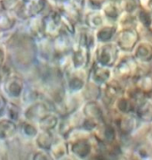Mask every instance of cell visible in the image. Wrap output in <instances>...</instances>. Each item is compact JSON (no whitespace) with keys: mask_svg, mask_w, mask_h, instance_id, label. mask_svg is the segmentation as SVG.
<instances>
[{"mask_svg":"<svg viewBox=\"0 0 152 160\" xmlns=\"http://www.w3.org/2000/svg\"><path fill=\"white\" fill-rule=\"evenodd\" d=\"M3 60H4V52L0 48V65L3 62Z\"/></svg>","mask_w":152,"mask_h":160,"instance_id":"3957f363","label":"cell"},{"mask_svg":"<svg viewBox=\"0 0 152 160\" xmlns=\"http://www.w3.org/2000/svg\"><path fill=\"white\" fill-rule=\"evenodd\" d=\"M16 130L14 124L10 121H1L0 122V137L8 138L12 136Z\"/></svg>","mask_w":152,"mask_h":160,"instance_id":"6da1fadb","label":"cell"},{"mask_svg":"<svg viewBox=\"0 0 152 160\" xmlns=\"http://www.w3.org/2000/svg\"><path fill=\"white\" fill-rule=\"evenodd\" d=\"M4 102H5L4 99H3V98L0 96V110H2L3 107H4Z\"/></svg>","mask_w":152,"mask_h":160,"instance_id":"277c9868","label":"cell"},{"mask_svg":"<svg viewBox=\"0 0 152 160\" xmlns=\"http://www.w3.org/2000/svg\"><path fill=\"white\" fill-rule=\"evenodd\" d=\"M6 88L10 94L13 95V96H18L22 91V84H21L20 80L18 79L10 80L7 83Z\"/></svg>","mask_w":152,"mask_h":160,"instance_id":"7a4b0ae2","label":"cell"}]
</instances>
